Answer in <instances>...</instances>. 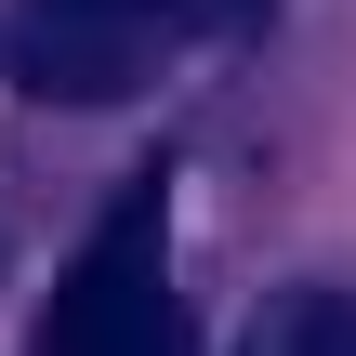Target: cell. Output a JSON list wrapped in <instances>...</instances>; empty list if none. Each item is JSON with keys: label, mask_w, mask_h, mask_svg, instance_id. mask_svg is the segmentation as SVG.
I'll return each mask as SVG.
<instances>
[{"label": "cell", "mask_w": 356, "mask_h": 356, "mask_svg": "<svg viewBox=\"0 0 356 356\" xmlns=\"http://www.w3.org/2000/svg\"><path fill=\"white\" fill-rule=\"evenodd\" d=\"M251 356H356V291H291L251 330Z\"/></svg>", "instance_id": "cell-3"}, {"label": "cell", "mask_w": 356, "mask_h": 356, "mask_svg": "<svg viewBox=\"0 0 356 356\" xmlns=\"http://www.w3.org/2000/svg\"><path fill=\"white\" fill-rule=\"evenodd\" d=\"M251 13L264 0H13L0 66L40 106H119V92L159 79L172 40H211V26H251Z\"/></svg>", "instance_id": "cell-1"}, {"label": "cell", "mask_w": 356, "mask_h": 356, "mask_svg": "<svg viewBox=\"0 0 356 356\" xmlns=\"http://www.w3.org/2000/svg\"><path fill=\"white\" fill-rule=\"evenodd\" d=\"M159 238H172V198H159V172H145V185H119V211L66 251L53 317H40V356H198Z\"/></svg>", "instance_id": "cell-2"}]
</instances>
